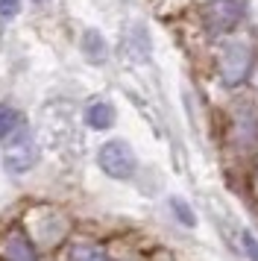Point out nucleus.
<instances>
[{
  "instance_id": "obj_1",
  "label": "nucleus",
  "mask_w": 258,
  "mask_h": 261,
  "mask_svg": "<svg viewBox=\"0 0 258 261\" xmlns=\"http://www.w3.org/2000/svg\"><path fill=\"white\" fill-rule=\"evenodd\" d=\"M97 165H100V170H103L106 176L126 182V179L135 176L138 159H135V150H132L123 138H112V141H106L103 147L97 150Z\"/></svg>"
},
{
  "instance_id": "obj_2",
  "label": "nucleus",
  "mask_w": 258,
  "mask_h": 261,
  "mask_svg": "<svg viewBox=\"0 0 258 261\" xmlns=\"http://www.w3.org/2000/svg\"><path fill=\"white\" fill-rule=\"evenodd\" d=\"M244 15H246L244 0H209L205 9H202V24L211 36H226V33L238 30Z\"/></svg>"
},
{
  "instance_id": "obj_3",
  "label": "nucleus",
  "mask_w": 258,
  "mask_h": 261,
  "mask_svg": "<svg viewBox=\"0 0 258 261\" xmlns=\"http://www.w3.org/2000/svg\"><path fill=\"white\" fill-rule=\"evenodd\" d=\"M38 155H41V150H38V144H35L33 132L27 129V126H21V129L12 135V141L6 144V167H9L12 173H27V170H33L35 165H38Z\"/></svg>"
},
{
  "instance_id": "obj_4",
  "label": "nucleus",
  "mask_w": 258,
  "mask_h": 261,
  "mask_svg": "<svg viewBox=\"0 0 258 261\" xmlns=\"http://www.w3.org/2000/svg\"><path fill=\"white\" fill-rule=\"evenodd\" d=\"M252 65H255V50L249 47V44H229V47L223 50L220 56V73H223V83L226 85H238L244 83L249 71H252Z\"/></svg>"
},
{
  "instance_id": "obj_5",
  "label": "nucleus",
  "mask_w": 258,
  "mask_h": 261,
  "mask_svg": "<svg viewBox=\"0 0 258 261\" xmlns=\"http://www.w3.org/2000/svg\"><path fill=\"white\" fill-rule=\"evenodd\" d=\"M235 138L241 141V147L258 144V109L252 103H244L235 112Z\"/></svg>"
},
{
  "instance_id": "obj_6",
  "label": "nucleus",
  "mask_w": 258,
  "mask_h": 261,
  "mask_svg": "<svg viewBox=\"0 0 258 261\" xmlns=\"http://www.w3.org/2000/svg\"><path fill=\"white\" fill-rule=\"evenodd\" d=\"M123 50L132 62H147L150 59V36L144 27H129L126 36H123Z\"/></svg>"
},
{
  "instance_id": "obj_7",
  "label": "nucleus",
  "mask_w": 258,
  "mask_h": 261,
  "mask_svg": "<svg viewBox=\"0 0 258 261\" xmlns=\"http://www.w3.org/2000/svg\"><path fill=\"white\" fill-rule=\"evenodd\" d=\"M85 123H88V129H97V132L109 129L115 123V106L109 100H94V103H88V109H85Z\"/></svg>"
},
{
  "instance_id": "obj_8",
  "label": "nucleus",
  "mask_w": 258,
  "mask_h": 261,
  "mask_svg": "<svg viewBox=\"0 0 258 261\" xmlns=\"http://www.w3.org/2000/svg\"><path fill=\"white\" fill-rule=\"evenodd\" d=\"M82 56L91 62V65H103L106 59H109V44H106V38L97 33V30H85L82 33Z\"/></svg>"
},
{
  "instance_id": "obj_9",
  "label": "nucleus",
  "mask_w": 258,
  "mask_h": 261,
  "mask_svg": "<svg viewBox=\"0 0 258 261\" xmlns=\"http://www.w3.org/2000/svg\"><path fill=\"white\" fill-rule=\"evenodd\" d=\"M6 258L9 261H38V255H35L33 241L27 235H21V232H15L6 241Z\"/></svg>"
},
{
  "instance_id": "obj_10",
  "label": "nucleus",
  "mask_w": 258,
  "mask_h": 261,
  "mask_svg": "<svg viewBox=\"0 0 258 261\" xmlns=\"http://www.w3.org/2000/svg\"><path fill=\"white\" fill-rule=\"evenodd\" d=\"M170 212H173V217H176L182 226H188V229H194V226H197V214H194V208H191L185 200L170 197Z\"/></svg>"
},
{
  "instance_id": "obj_11",
  "label": "nucleus",
  "mask_w": 258,
  "mask_h": 261,
  "mask_svg": "<svg viewBox=\"0 0 258 261\" xmlns=\"http://www.w3.org/2000/svg\"><path fill=\"white\" fill-rule=\"evenodd\" d=\"M18 126H21V115L9 106H0V141H6Z\"/></svg>"
},
{
  "instance_id": "obj_12",
  "label": "nucleus",
  "mask_w": 258,
  "mask_h": 261,
  "mask_svg": "<svg viewBox=\"0 0 258 261\" xmlns=\"http://www.w3.org/2000/svg\"><path fill=\"white\" fill-rule=\"evenodd\" d=\"M70 261H112L109 255H106L103 249H97V247H73L70 249Z\"/></svg>"
},
{
  "instance_id": "obj_13",
  "label": "nucleus",
  "mask_w": 258,
  "mask_h": 261,
  "mask_svg": "<svg viewBox=\"0 0 258 261\" xmlns=\"http://www.w3.org/2000/svg\"><path fill=\"white\" fill-rule=\"evenodd\" d=\"M21 12V0H0V21H12Z\"/></svg>"
},
{
  "instance_id": "obj_14",
  "label": "nucleus",
  "mask_w": 258,
  "mask_h": 261,
  "mask_svg": "<svg viewBox=\"0 0 258 261\" xmlns=\"http://www.w3.org/2000/svg\"><path fill=\"white\" fill-rule=\"evenodd\" d=\"M241 244H244V252L249 255V261H258V241L252 232H244L241 235Z\"/></svg>"
},
{
  "instance_id": "obj_15",
  "label": "nucleus",
  "mask_w": 258,
  "mask_h": 261,
  "mask_svg": "<svg viewBox=\"0 0 258 261\" xmlns=\"http://www.w3.org/2000/svg\"><path fill=\"white\" fill-rule=\"evenodd\" d=\"M35 3H44V0H35Z\"/></svg>"
}]
</instances>
